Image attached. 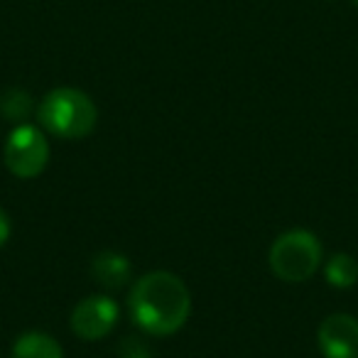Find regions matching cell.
Returning a JSON list of instances; mask_svg holds the SVG:
<instances>
[{"label": "cell", "instance_id": "obj_1", "mask_svg": "<svg viewBox=\"0 0 358 358\" xmlns=\"http://www.w3.org/2000/svg\"><path fill=\"white\" fill-rule=\"evenodd\" d=\"M130 317L152 336H172L185 327L192 312V294L182 278L167 270H152L130 287Z\"/></svg>", "mask_w": 358, "mask_h": 358}, {"label": "cell", "instance_id": "obj_2", "mask_svg": "<svg viewBox=\"0 0 358 358\" xmlns=\"http://www.w3.org/2000/svg\"><path fill=\"white\" fill-rule=\"evenodd\" d=\"M37 118L47 133L64 140H79L96 128L99 110L84 91L62 86L42 99L37 106Z\"/></svg>", "mask_w": 358, "mask_h": 358}, {"label": "cell", "instance_id": "obj_3", "mask_svg": "<svg viewBox=\"0 0 358 358\" xmlns=\"http://www.w3.org/2000/svg\"><path fill=\"white\" fill-rule=\"evenodd\" d=\"M270 270L282 282H304L322 265V243L312 231L292 229L278 236L268 253Z\"/></svg>", "mask_w": 358, "mask_h": 358}, {"label": "cell", "instance_id": "obj_4", "mask_svg": "<svg viewBox=\"0 0 358 358\" xmlns=\"http://www.w3.org/2000/svg\"><path fill=\"white\" fill-rule=\"evenodd\" d=\"M3 159H6V167L15 177L32 179L45 172L47 162H50V145H47V138L42 135L40 128H35V125H17L8 135Z\"/></svg>", "mask_w": 358, "mask_h": 358}, {"label": "cell", "instance_id": "obj_5", "mask_svg": "<svg viewBox=\"0 0 358 358\" xmlns=\"http://www.w3.org/2000/svg\"><path fill=\"white\" fill-rule=\"evenodd\" d=\"M118 322V304L108 294H91L81 299L71 312V331L84 341L108 336Z\"/></svg>", "mask_w": 358, "mask_h": 358}, {"label": "cell", "instance_id": "obj_6", "mask_svg": "<svg viewBox=\"0 0 358 358\" xmlns=\"http://www.w3.org/2000/svg\"><path fill=\"white\" fill-rule=\"evenodd\" d=\"M324 358H358V319L351 314H329L317 331Z\"/></svg>", "mask_w": 358, "mask_h": 358}, {"label": "cell", "instance_id": "obj_7", "mask_svg": "<svg viewBox=\"0 0 358 358\" xmlns=\"http://www.w3.org/2000/svg\"><path fill=\"white\" fill-rule=\"evenodd\" d=\"M91 275L101 287L120 289L133 278V265H130L128 255L118 253V250H103L91 260Z\"/></svg>", "mask_w": 358, "mask_h": 358}, {"label": "cell", "instance_id": "obj_8", "mask_svg": "<svg viewBox=\"0 0 358 358\" xmlns=\"http://www.w3.org/2000/svg\"><path fill=\"white\" fill-rule=\"evenodd\" d=\"M10 358H64L59 341L45 331H27L15 338Z\"/></svg>", "mask_w": 358, "mask_h": 358}, {"label": "cell", "instance_id": "obj_9", "mask_svg": "<svg viewBox=\"0 0 358 358\" xmlns=\"http://www.w3.org/2000/svg\"><path fill=\"white\" fill-rule=\"evenodd\" d=\"M324 275H327V282L336 289H348L358 282V263L356 258H351L348 253H336L329 258L327 268H324Z\"/></svg>", "mask_w": 358, "mask_h": 358}, {"label": "cell", "instance_id": "obj_10", "mask_svg": "<svg viewBox=\"0 0 358 358\" xmlns=\"http://www.w3.org/2000/svg\"><path fill=\"white\" fill-rule=\"evenodd\" d=\"M32 110H35V99L27 91L17 89V86L3 91V96H0V113L6 115L8 120H13V123L27 120L32 115Z\"/></svg>", "mask_w": 358, "mask_h": 358}, {"label": "cell", "instance_id": "obj_11", "mask_svg": "<svg viewBox=\"0 0 358 358\" xmlns=\"http://www.w3.org/2000/svg\"><path fill=\"white\" fill-rule=\"evenodd\" d=\"M118 358H152V351L138 336H125L118 346Z\"/></svg>", "mask_w": 358, "mask_h": 358}, {"label": "cell", "instance_id": "obj_12", "mask_svg": "<svg viewBox=\"0 0 358 358\" xmlns=\"http://www.w3.org/2000/svg\"><path fill=\"white\" fill-rule=\"evenodd\" d=\"M10 231H13L10 216H8V211L0 206V248L8 243V238H10Z\"/></svg>", "mask_w": 358, "mask_h": 358}, {"label": "cell", "instance_id": "obj_13", "mask_svg": "<svg viewBox=\"0 0 358 358\" xmlns=\"http://www.w3.org/2000/svg\"><path fill=\"white\" fill-rule=\"evenodd\" d=\"M353 6H358V0H353Z\"/></svg>", "mask_w": 358, "mask_h": 358}]
</instances>
